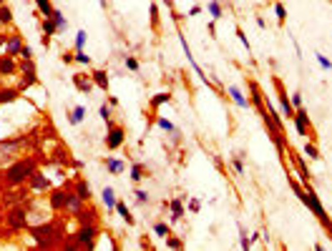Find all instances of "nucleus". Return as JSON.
Returning a JSON list of instances; mask_svg holds the SVG:
<instances>
[{
    "mask_svg": "<svg viewBox=\"0 0 332 251\" xmlns=\"http://www.w3.org/2000/svg\"><path fill=\"white\" fill-rule=\"evenodd\" d=\"M28 231H31V236L35 239V244L40 249H58L63 246L66 236H63V226L58 224V221H51V224H40V226H28Z\"/></svg>",
    "mask_w": 332,
    "mask_h": 251,
    "instance_id": "obj_1",
    "label": "nucleus"
},
{
    "mask_svg": "<svg viewBox=\"0 0 332 251\" xmlns=\"http://www.w3.org/2000/svg\"><path fill=\"white\" fill-rule=\"evenodd\" d=\"M38 171V161L33 156H25V158H18V161H13V164L5 168V184L8 186H25L28 179Z\"/></svg>",
    "mask_w": 332,
    "mask_h": 251,
    "instance_id": "obj_2",
    "label": "nucleus"
},
{
    "mask_svg": "<svg viewBox=\"0 0 332 251\" xmlns=\"http://www.w3.org/2000/svg\"><path fill=\"white\" fill-rule=\"evenodd\" d=\"M76 249H96L98 241V224H81L78 231L73 234Z\"/></svg>",
    "mask_w": 332,
    "mask_h": 251,
    "instance_id": "obj_3",
    "label": "nucleus"
},
{
    "mask_svg": "<svg viewBox=\"0 0 332 251\" xmlns=\"http://www.w3.org/2000/svg\"><path fill=\"white\" fill-rule=\"evenodd\" d=\"M106 126H108V131H106V149L108 151H119L123 146V141H126V128L119 126V123H113V121H108Z\"/></svg>",
    "mask_w": 332,
    "mask_h": 251,
    "instance_id": "obj_4",
    "label": "nucleus"
},
{
    "mask_svg": "<svg viewBox=\"0 0 332 251\" xmlns=\"http://www.w3.org/2000/svg\"><path fill=\"white\" fill-rule=\"evenodd\" d=\"M28 214H25V209L23 206H16V209H10L8 214H5V224L13 229V231H23V229H28V218H25Z\"/></svg>",
    "mask_w": 332,
    "mask_h": 251,
    "instance_id": "obj_5",
    "label": "nucleus"
},
{
    "mask_svg": "<svg viewBox=\"0 0 332 251\" xmlns=\"http://www.w3.org/2000/svg\"><path fill=\"white\" fill-rule=\"evenodd\" d=\"M20 70H23V81H20V91H28L31 85H35L38 83V78H35V63H33V58H23V66H20Z\"/></svg>",
    "mask_w": 332,
    "mask_h": 251,
    "instance_id": "obj_6",
    "label": "nucleus"
},
{
    "mask_svg": "<svg viewBox=\"0 0 332 251\" xmlns=\"http://www.w3.org/2000/svg\"><path fill=\"white\" fill-rule=\"evenodd\" d=\"M272 83H274V88H277V96H280V106H282V113H284L287 118H295V106H292L290 96H287V91H284L282 81H280L277 76H274V78H272Z\"/></svg>",
    "mask_w": 332,
    "mask_h": 251,
    "instance_id": "obj_7",
    "label": "nucleus"
},
{
    "mask_svg": "<svg viewBox=\"0 0 332 251\" xmlns=\"http://www.w3.org/2000/svg\"><path fill=\"white\" fill-rule=\"evenodd\" d=\"M68 186H61V188H53L51 191V196H48V203H51V209L53 211H66V201H68Z\"/></svg>",
    "mask_w": 332,
    "mask_h": 251,
    "instance_id": "obj_8",
    "label": "nucleus"
},
{
    "mask_svg": "<svg viewBox=\"0 0 332 251\" xmlns=\"http://www.w3.org/2000/svg\"><path fill=\"white\" fill-rule=\"evenodd\" d=\"M295 126H297V134L299 136H315L312 134V126H310V118H307V111H305V106H302V108H295Z\"/></svg>",
    "mask_w": 332,
    "mask_h": 251,
    "instance_id": "obj_9",
    "label": "nucleus"
},
{
    "mask_svg": "<svg viewBox=\"0 0 332 251\" xmlns=\"http://www.w3.org/2000/svg\"><path fill=\"white\" fill-rule=\"evenodd\" d=\"M23 35L18 33V31H13L10 35H8V40H5V53L8 55H13V58H18L20 55V50H23Z\"/></svg>",
    "mask_w": 332,
    "mask_h": 251,
    "instance_id": "obj_10",
    "label": "nucleus"
},
{
    "mask_svg": "<svg viewBox=\"0 0 332 251\" xmlns=\"http://www.w3.org/2000/svg\"><path fill=\"white\" fill-rule=\"evenodd\" d=\"M73 85H76L78 93H86V96H88L93 88H96V85H93V78L86 76V73H73Z\"/></svg>",
    "mask_w": 332,
    "mask_h": 251,
    "instance_id": "obj_11",
    "label": "nucleus"
},
{
    "mask_svg": "<svg viewBox=\"0 0 332 251\" xmlns=\"http://www.w3.org/2000/svg\"><path fill=\"white\" fill-rule=\"evenodd\" d=\"M23 143H28V138H0V158L10 156L16 149H20Z\"/></svg>",
    "mask_w": 332,
    "mask_h": 251,
    "instance_id": "obj_12",
    "label": "nucleus"
},
{
    "mask_svg": "<svg viewBox=\"0 0 332 251\" xmlns=\"http://www.w3.org/2000/svg\"><path fill=\"white\" fill-rule=\"evenodd\" d=\"M40 28H43V38H40V43H43V48H51V38H53L55 33H58V28H55L53 18H43Z\"/></svg>",
    "mask_w": 332,
    "mask_h": 251,
    "instance_id": "obj_13",
    "label": "nucleus"
},
{
    "mask_svg": "<svg viewBox=\"0 0 332 251\" xmlns=\"http://www.w3.org/2000/svg\"><path fill=\"white\" fill-rule=\"evenodd\" d=\"M83 206H86V201L76 194L73 188H70V191H68V201H66V214H73V216H76Z\"/></svg>",
    "mask_w": 332,
    "mask_h": 251,
    "instance_id": "obj_14",
    "label": "nucleus"
},
{
    "mask_svg": "<svg viewBox=\"0 0 332 251\" xmlns=\"http://www.w3.org/2000/svg\"><path fill=\"white\" fill-rule=\"evenodd\" d=\"M28 186H31L33 191H51V181H48V176H43L40 171H35L31 179H28Z\"/></svg>",
    "mask_w": 332,
    "mask_h": 251,
    "instance_id": "obj_15",
    "label": "nucleus"
},
{
    "mask_svg": "<svg viewBox=\"0 0 332 251\" xmlns=\"http://www.w3.org/2000/svg\"><path fill=\"white\" fill-rule=\"evenodd\" d=\"M18 70V63H16V58L13 55H0V76H13V73Z\"/></svg>",
    "mask_w": 332,
    "mask_h": 251,
    "instance_id": "obj_16",
    "label": "nucleus"
},
{
    "mask_svg": "<svg viewBox=\"0 0 332 251\" xmlns=\"http://www.w3.org/2000/svg\"><path fill=\"white\" fill-rule=\"evenodd\" d=\"M20 88H0V106H8V103L20 100Z\"/></svg>",
    "mask_w": 332,
    "mask_h": 251,
    "instance_id": "obj_17",
    "label": "nucleus"
},
{
    "mask_svg": "<svg viewBox=\"0 0 332 251\" xmlns=\"http://www.w3.org/2000/svg\"><path fill=\"white\" fill-rule=\"evenodd\" d=\"M91 78H93V85L96 88H101V91H108V85H111V78H108V73L106 70H93L91 73Z\"/></svg>",
    "mask_w": 332,
    "mask_h": 251,
    "instance_id": "obj_18",
    "label": "nucleus"
},
{
    "mask_svg": "<svg viewBox=\"0 0 332 251\" xmlns=\"http://www.w3.org/2000/svg\"><path fill=\"white\" fill-rule=\"evenodd\" d=\"M101 199H104V206H106V209L113 214V211H116V194H113V188L111 186H104V191H101Z\"/></svg>",
    "mask_w": 332,
    "mask_h": 251,
    "instance_id": "obj_19",
    "label": "nucleus"
},
{
    "mask_svg": "<svg viewBox=\"0 0 332 251\" xmlns=\"http://www.w3.org/2000/svg\"><path fill=\"white\" fill-rule=\"evenodd\" d=\"M146 176H149V168L143 166V164H139V161H136V164H131V171H128V179H131L134 184H139L141 179H146Z\"/></svg>",
    "mask_w": 332,
    "mask_h": 251,
    "instance_id": "obj_20",
    "label": "nucleus"
},
{
    "mask_svg": "<svg viewBox=\"0 0 332 251\" xmlns=\"http://www.w3.org/2000/svg\"><path fill=\"white\" fill-rule=\"evenodd\" d=\"M169 209H171V221H174V224L184 218V201L181 199H171L169 201Z\"/></svg>",
    "mask_w": 332,
    "mask_h": 251,
    "instance_id": "obj_21",
    "label": "nucleus"
},
{
    "mask_svg": "<svg viewBox=\"0 0 332 251\" xmlns=\"http://www.w3.org/2000/svg\"><path fill=\"white\" fill-rule=\"evenodd\" d=\"M104 166H106V171L113 173V176H121V173L126 171V164H123V161H119V158H106Z\"/></svg>",
    "mask_w": 332,
    "mask_h": 251,
    "instance_id": "obj_22",
    "label": "nucleus"
},
{
    "mask_svg": "<svg viewBox=\"0 0 332 251\" xmlns=\"http://www.w3.org/2000/svg\"><path fill=\"white\" fill-rule=\"evenodd\" d=\"M73 191H76V194H78V196H81L86 203H88V201H91V196H93V194H91V186L86 184L83 179H76V184H73Z\"/></svg>",
    "mask_w": 332,
    "mask_h": 251,
    "instance_id": "obj_23",
    "label": "nucleus"
},
{
    "mask_svg": "<svg viewBox=\"0 0 332 251\" xmlns=\"http://www.w3.org/2000/svg\"><path fill=\"white\" fill-rule=\"evenodd\" d=\"M227 93H229V96H232V100L237 103V106H239V108H249V100H247V98H244V96H242V91H239V88H237V85H227Z\"/></svg>",
    "mask_w": 332,
    "mask_h": 251,
    "instance_id": "obj_24",
    "label": "nucleus"
},
{
    "mask_svg": "<svg viewBox=\"0 0 332 251\" xmlns=\"http://www.w3.org/2000/svg\"><path fill=\"white\" fill-rule=\"evenodd\" d=\"M116 214L126 221V226H134V224H136V218L131 216V211H128V206H126L123 201H116Z\"/></svg>",
    "mask_w": 332,
    "mask_h": 251,
    "instance_id": "obj_25",
    "label": "nucleus"
},
{
    "mask_svg": "<svg viewBox=\"0 0 332 251\" xmlns=\"http://www.w3.org/2000/svg\"><path fill=\"white\" fill-rule=\"evenodd\" d=\"M83 118H86V106H76L73 111L68 113V123H70V126H81Z\"/></svg>",
    "mask_w": 332,
    "mask_h": 251,
    "instance_id": "obj_26",
    "label": "nucleus"
},
{
    "mask_svg": "<svg viewBox=\"0 0 332 251\" xmlns=\"http://www.w3.org/2000/svg\"><path fill=\"white\" fill-rule=\"evenodd\" d=\"M76 218H78V224H96V211L93 209H86V206H83V209L76 214Z\"/></svg>",
    "mask_w": 332,
    "mask_h": 251,
    "instance_id": "obj_27",
    "label": "nucleus"
},
{
    "mask_svg": "<svg viewBox=\"0 0 332 251\" xmlns=\"http://www.w3.org/2000/svg\"><path fill=\"white\" fill-rule=\"evenodd\" d=\"M33 3H35V8H38V13H40V16L43 18H51L53 16V3H51V0H33Z\"/></svg>",
    "mask_w": 332,
    "mask_h": 251,
    "instance_id": "obj_28",
    "label": "nucleus"
},
{
    "mask_svg": "<svg viewBox=\"0 0 332 251\" xmlns=\"http://www.w3.org/2000/svg\"><path fill=\"white\" fill-rule=\"evenodd\" d=\"M51 18H53V23H55V28H58V33H63V31H66V28H68V20H66V16H63V13H61L58 8H55V10H53V16H51Z\"/></svg>",
    "mask_w": 332,
    "mask_h": 251,
    "instance_id": "obj_29",
    "label": "nucleus"
},
{
    "mask_svg": "<svg viewBox=\"0 0 332 251\" xmlns=\"http://www.w3.org/2000/svg\"><path fill=\"white\" fill-rule=\"evenodd\" d=\"M164 103H171V93H166V91H164V93H156V96L151 98V111L156 113V108L164 106Z\"/></svg>",
    "mask_w": 332,
    "mask_h": 251,
    "instance_id": "obj_30",
    "label": "nucleus"
},
{
    "mask_svg": "<svg viewBox=\"0 0 332 251\" xmlns=\"http://www.w3.org/2000/svg\"><path fill=\"white\" fill-rule=\"evenodd\" d=\"M0 23H3L5 28L13 25V10H10L8 5H0Z\"/></svg>",
    "mask_w": 332,
    "mask_h": 251,
    "instance_id": "obj_31",
    "label": "nucleus"
},
{
    "mask_svg": "<svg viewBox=\"0 0 332 251\" xmlns=\"http://www.w3.org/2000/svg\"><path fill=\"white\" fill-rule=\"evenodd\" d=\"M207 8H209V13H211V20H219V18L224 16V13H222V3H219V0H211V3H209Z\"/></svg>",
    "mask_w": 332,
    "mask_h": 251,
    "instance_id": "obj_32",
    "label": "nucleus"
},
{
    "mask_svg": "<svg viewBox=\"0 0 332 251\" xmlns=\"http://www.w3.org/2000/svg\"><path fill=\"white\" fill-rule=\"evenodd\" d=\"M154 123H156L158 128H161V131H166V134H171V131H176V128H174V123H171L169 118H161V116H156V118H154Z\"/></svg>",
    "mask_w": 332,
    "mask_h": 251,
    "instance_id": "obj_33",
    "label": "nucleus"
},
{
    "mask_svg": "<svg viewBox=\"0 0 332 251\" xmlns=\"http://www.w3.org/2000/svg\"><path fill=\"white\" fill-rule=\"evenodd\" d=\"M154 234H156V236H161V239H166V236L171 234V226L164 224V221H156V224H154Z\"/></svg>",
    "mask_w": 332,
    "mask_h": 251,
    "instance_id": "obj_34",
    "label": "nucleus"
},
{
    "mask_svg": "<svg viewBox=\"0 0 332 251\" xmlns=\"http://www.w3.org/2000/svg\"><path fill=\"white\" fill-rule=\"evenodd\" d=\"M239 236H242V239H239V246L247 251V249L252 246V239H249V234H247V229H244V226H239Z\"/></svg>",
    "mask_w": 332,
    "mask_h": 251,
    "instance_id": "obj_35",
    "label": "nucleus"
},
{
    "mask_svg": "<svg viewBox=\"0 0 332 251\" xmlns=\"http://www.w3.org/2000/svg\"><path fill=\"white\" fill-rule=\"evenodd\" d=\"M166 249H184V241L179 239V236L169 234V236H166Z\"/></svg>",
    "mask_w": 332,
    "mask_h": 251,
    "instance_id": "obj_36",
    "label": "nucleus"
},
{
    "mask_svg": "<svg viewBox=\"0 0 332 251\" xmlns=\"http://www.w3.org/2000/svg\"><path fill=\"white\" fill-rule=\"evenodd\" d=\"M305 153H307L312 161H320V158H322V156H320V151H317V146H315L312 141H310V143H305Z\"/></svg>",
    "mask_w": 332,
    "mask_h": 251,
    "instance_id": "obj_37",
    "label": "nucleus"
},
{
    "mask_svg": "<svg viewBox=\"0 0 332 251\" xmlns=\"http://www.w3.org/2000/svg\"><path fill=\"white\" fill-rule=\"evenodd\" d=\"M274 13H277V23L284 25V23H287V10H284V5H282V3H274Z\"/></svg>",
    "mask_w": 332,
    "mask_h": 251,
    "instance_id": "obj_38",
    "label": "nucleus"
},
{
    "mask_svg": "<svg viewBox=\"0 0 332 251\" xmlns=\"http://www.w3.org/2000/svg\"><path fill=\"white\" fill-rule=\"evenodd\" d=\"M73 55H76V63H81V66H91V58L86 55V50H76Z\"/></svg>",
    "mask_w": 332,
    "mask_h": 251,
    "instance_id": "obj_39",
    "label": "nucleus"
},
{
    "mask_svg": "<svg viewBox=\"0 0 332 251\" xmlns=\"http://www.w3.org/2000/svg\"><path fill=\"white\" fill-rule=\"evenodd\" d=\"M134 196H136V201H139L141 206H143V203H149V199H151V196H149V191H143V188H136V194H134Z\"/></svg>",
    "mask_w": 332,
    "mask_h": 251,
    "instance_id": "obj_40",
    "label": "nucleus"
},
{
    "mask_svg": "<svg viewBox=\"0 0 332 251\" xmlns=\"http://www.w3.org/2000/svg\"><path fill=\"white\" fill-rule=\"evenodd\" d=\"M151 28L158 31V5L156 3H151Z\"/></svg>",
    "mask_w": 332,
    "mask_h": 251,
    "instance_id": "obj_41",
    "label": "nucleus"
},
{
    "mask_svg": "<svg viewBox=\"0 0 332 251\" xmlns=\"http://www.w3.org/2000/svg\"><path fill=\"white\" fill-rule=\"evenodd\" d=\"M86 38H88V35H86V31H78V33H76V50H83V48H86Z\"/></svg>",
    "mask_w": 332,
    "mask_h": 251,
    "instance_id": "obj_42",
    "label": "nucleus"
},
{
    "mask_svg": "<svg viewBox=\"0 0 332 251\" xmlns=\"http://www.w3.org/2000/svg\"><path fill=\"white\" fill-rule=\"evenodd\" d=\"M98 116H101V118H104V121H106V123L111 121V106H108V103H104V106H101V108H98Z\"/></svg>",
    "mask_w": 332,
    "mask_h": 251,
    "instance_id": "obj_43",
    "label": "nucleus"
},
{
    "mask_svg": "<svg viewBox=\"0 0 332 251\" xmlns=\"http://www.w3.org/2000/svg\"><path fill=\"white\" fill-rule=\"evenodd\" d=\"M126 68H128V70H134V73L139 70V61H136L134 55H126Z\"/></svg>",
    "mask_w": 332,
    "mask_h": 251,
    "instance_id": "obj_44",
    "label": "nucleus"
},
{
    "mask_svg": "<svg viewBox=\"0 0 332 251\" xmlns=\"http://www.w3.org/2000/svg\"><path fill=\"white\" fill-rule=\"evenodd\" d=\"M315 58H317V63H320V66H322L325 70H330V68H332V63L327 61V58H325L322 53H315Z\"/></svg>",
    "mask_w": 332,
    "mask_h": 251,
    "instance_id": "obj_45",
    "label": "nucleus"
},
{
    "mask_svg": "<svg viewBox=\"0 0 332 251\" xmlns=\"http://www.w3.org/2000/svg\"><path fill=\"white\" fill-rule=\"evenodd\" d=\"M232 166H234V171H237L239 176H244V164H242V156H237V158L232 161Z\"/></svg>",
    "mask_w": 332,
    "mask_h": 251,
    "instance_id": "obj_46",
    "label": "nucleus"
},
{
    "mask_svg": "<svg viewBox=\"0 0 332 251\" xmlns=\"http://www.w3.org/2000/svg\"><path fill=\"white\" fill-rule=\"evenodd\" d=\"M237 35H239V40H242V46L247 48V53H249V40H247V35H244V31H242V28H237Z\"/></svg>",
    "mask_w": 332,
    "mask_h": 251,
    "instance_id": "obj_47",
    "label": "nucleus"
},
{
    "mask_svg": "<svg viewBox=\"0 0 332 251\" xmlns=\"http://www.w3.org/2000/svg\"><path fill=\"white\" fill-rule=\"evenodd\" d=\"M199 209H201V201H199V199H192V201H189V211H192V214H199Z\"/></svg>",
    "mask_w": 332,
    "mask_h": 251,
    "instance_id": "obj_48",
    "label": "nucleus"
},
{
    "mask_svg": "<svg viewBox=\"0 0 332 251\" xmlns=\"http://www.w3.org/2000/svg\"><path fill=\"white\" fill-rule=\"evenodd\" d=\"M290 100H292V106H295V108H302V93H292Z\"/></svg>",
    "mask_w": 332,
    "mask_h": 251,
    "instance_id": "obj_49",
    "label": "nucleus"
},
{
    "mask_svg": "<svg viewBox=\"0 0 332 251\" xmlns=\"http://www.w3.org/2000/svg\"><path fill=\"white\" fill-rule=\"evenodd\" d=\"M20 58H33V50H31V46H23V50H20Z\"/></svg>",
    "mask_w": 332,
    "mask_h": 251,
    "instance_id": "obj_50",
    "label": "nucleus"
},
{
    "mask_svg": "<svg viewBox=\"0 0 332 251\" xmlns=\"http://www.w3.org/2000/svg\"><path fill=\"white\" fill-rule=\"evenodd\" d=\"M61 58H63V63H73L76 61V55H70V53H63Z\"/></svg>",
    "mask_w": 332,
    "mask_h": 251,
    "instance_id": "obj_51",
    "label": "nucleus"
},
{
    "mask_svg": "<svg viewBox=\"0 0 332 251\" xmlns=\"http://www.w3.org/2000/svg\"><path fill=\"white\" fill-rule=\"evenodd\" d=\"M199 13H201V8H199V5H194V8L189 10V18H194V16H199Z\"/></svg>",
    "mask_w": 332,
    "mask_h": 251,
    "instance_id": "obj_52",
    "label": "nucleus"
},
{
    "mask_svg": "<svg viewBox=\"0 0 332 251\" xmlns=\"http://www.w3.org/2000/svg\"><path fill=\"white\" fill-rule=\"evenodd\" d=\"M108 106L113 108V106H119V98H113V96H108Z\"/></svg>",
    "mask_w": 332,
    "mask_h": 251,
    "instance_id": "obj_53",
    "label": "nucleus"
},
{
    "mask_svg": "<svg viewBox=\"0 0 332 251\" xmlns=\"http://www.w3.org/2000/svg\"><path fill=\"white\" fill-rule=\"evenodd\" d=\"M5 40H8V35H5V33H0V48H5Z\"/></svg>",
    "mask_w": 332,
    "mask_h": 251,
    "instance_id": "obj_54",
    "label": "nucleus"
},
{
    "mask_svg": "<svg viewBox=\"0 0 332 251\" xmlns=\"http://www.w3.org/2000/svg\"><path fill=\"white\" fill-rule=\"evenodd\" d=\"M164 3H166V5L171 8V13H174V0H164Z\"/></svg>",
    "mask_w": 332,
    "mask_h": 251,
    "instance_id": "obj_55",
    "label": "nucleus"
},
{
    "mask_svg": "<svg viewBox=\"0 0 332 251\" xmlns=\"http://www.w3.org/2000/svg\"><path fill=\"white\" fill-rule=\"evenodd\" d=\"M0 5H5V0H0Z\"/></svg>",
    "mask_w": 332,
    "mask_h": 251,
    "instance_id": "obj_56",
    "label": "nucleus"
}]
</instances>
